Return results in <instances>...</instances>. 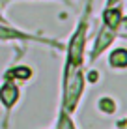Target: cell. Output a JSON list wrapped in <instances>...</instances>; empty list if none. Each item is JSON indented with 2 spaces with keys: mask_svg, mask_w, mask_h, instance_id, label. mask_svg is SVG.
<instances>
[{
  "mask_svg": "<svg viewBox=\"0 0 127 129\" xmlns=\"http://www.w3.org/2000/svg\"><path fill=\"white\" fill-rule=\"evenodd\" d=\"M116 39V30L108 28V26L103 24L101 32L97 34V39H95V45H94V54H92V58H97V54H101V52L110 45L112 41Z\"/></svg>",
  "mask_w": 127,
  "mask_h": 129,
  "instance_id": "cell-1",
  "label": "cell"
},
{
  "mask_svg": "<svg viewBox=\"0 0 127 129\" xmlns=\"http://www.w3.org/2000/svg\"><path fill=\"white\" fill-rule=\"evenodd\" d=\"M121 21H123V15H121V10L118 6L105 8V11H103V24L105 26H108L112 30H118L121 26Z\"/></svg>",
  "mask_w": 127,
  "mask_h": 129,
  "instance_id": "cell-2",
  "label": "cell"
},
{
  "mask_svg": "<svg viewBox=\"0 0 127 129\" xmlns=\"http://www.w3.org/2000/svg\"><path fill=\"white\" fill-rule=\"evenodd\" d=\"M108 64L112 68H118V69L127 68V49H116V51H112L110 56H108Z\"/></svg>",
  "mask_w": 127,
  "mask_h": 129,
  "instance_id": "cell-3",
  "label": "cell"
},
{
  "mask_svg": "<svg viewBox=\"0 0 127 129\" xmlns=\"http://www.w3.org/2000/svg\"><path fill=\"white\" fill-rule=\"evenodd\" d=\"M0 95H2V101H4V103H6L8 107H11L13 103H15V99H17V88L11 86V84H8V86L0 92Z\"/></svg>",
  "mask_w": 127,
  "mask_h": 129,
  "instance_id": "cell-4",
  "label": "cell"
},
{
  "mask_svg": "<svg viewBox=\"0 0 127 129\" xmlns=\"http://www.w3.org/2000/svg\"><path fill=\"white\" fill-rule=\"evenodd\" d=\"M121 0H107V8H112V6H118Z\"/></svg>",
  "mask_w": 127,
  "mask_h": 129,
  "instance_id": "cell-5",
  "label": "cell"
},
{
  "mask_svg": "<svg viewBox=\"0 0 127 129\" xmlns=\"http://www.w3.org/2000/svg\"><path fill=\"white\" fill-rule=\"evenodd\" d=\"M0 23H6V21H4V19H2V15H0Z\"/></svg>",
  "mask_w": 127,
  "mask_h": 129,
  "instance_id": "cell-6",
  "label": "cell"
},
{
  "mask_svg": "<svg viewBox=\"0 0 127 129\" xmlns=\"http://www.w3.org/2000/svg\"><path fill=\"white\" fill-rule=\"evenodd\" d=\"M64 2H65V4H69V2H71V0H64Z\"/></svg>",
  "mask_w": 127,
  "mask_h": 129,
  "instance_id": "cell-7",
  "label": "cell"
}]
</instances>
